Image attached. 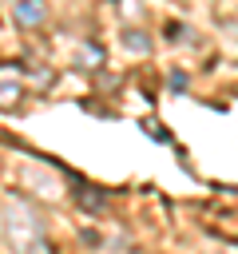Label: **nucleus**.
Wrapping results in <instances>:
<instances>
[{"label":"nucleus","mask_w":238,"mask_h":254,"mask_svg":"<svg viewBox=\"0 0 238 254\" xmlns=\"http://www.w3.org/2000/svg\"><path fill=\"white\" fill-rule=\"evenodd\" d=\"M4 234H8L12 250H48V238H44L40 218H36L32 206L20 202V198H12V202L4 206Z\"/></svg>","instance_id":"f257e3e1"},{"label":"nucleus","mask_w":238,"mask_h":254,"mask_svg":"<svg viewBox=\"0 0 238 254\" xmlns=\"http://www.w3.org/2000/svg\"><path fill=\"white\" fill-rule=\"evenodd\" d=\"M24 99V67L0 64V111H16Z\"/></svg>","instance_id":"f03ea898"},{"label":"nucleus","mask_w":238,"mask_h":254,"mask_svg":"<svg viewBox=\"0 0 238 254\" xmlns=\"http://www.w3.org/2000/svg\"><path fill=\"white\" fill-rule=\"evenodd\" d=\"M44 16H48L44 0H20L16 4V24L20 28H36V24H44Z\"/></svg>","instance_id":"7ed1b4c3"},{"label":"nucleus","mask_w":238,"mask_h":254,"mask_svg":"<svg viewBox=\"0 0 238 254\" xmlns=\"http://www.w3.org/2000/svg\"><path fill=\"white\" fill-rule=\"evenodd\" d=\"M99 60H103V48H91V44L79 48V64L83 67H99Z\"/></svg>","instance_id":"20e7f679"},{"label":"nucleus","mask_w":238,"mask_h":254,"mask_svg":"<svg viewBox=\"0 0 238 254\" xmlns=\"http://www.w3.org/2000/svg\"><path fill=\"white\" fill-rule=\"evenodd\" d=\"M123 44L135 48V52H147V36L143 32H123Z\"/></svg>","instance_id":"39448f33"},{"label":"nucleus","mask_w":238,"mask_h":254,"mask_svg":"<svg viewBox=\"0 0 238 254\" xmlns=\"http://www.w3.org/2000/svg\"><path fill=\"white\" fill-rule=\"evenodd\" d=\"M147 135H155V139H171V135H167L163 127H155V123H147Z\"/></svg>","instance_id":"423d86ee"}]
</instances>
